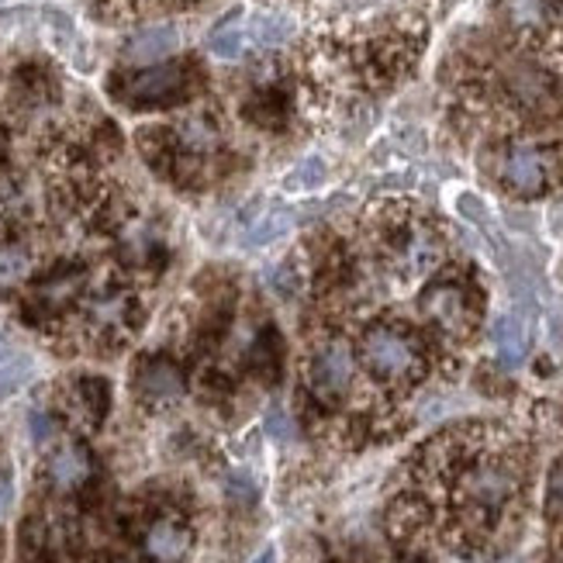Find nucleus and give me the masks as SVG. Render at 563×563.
I'll use <instances>...</instances> for the list:
<instances>
[{
    "label": "nucleus",
    "mask_w": 563,
    "mask_h": 563,
    "mask_svg": "<svg viewBox=\"0 0 563 563\" xmlns=\"http://www.w3.org/2000/svg\"><path fill=\"white\" fill-rule=\"evenodd\" d=\"M560 156L540 142H511L498 156V184L516 198H540L556 180Z\"/></svg>",
    "instance_id": "nucleus-4"
},
{
    "label": "nucleus",
    "mask_w": 563,
    "mask_h": 563,
    "mask_svg": "<svg viewBox=\"0 0 563 563\" xmlns=\"http://www.w3.org/2000/svg\"><path fill=\"white\" fill-rule=\"evenodd\" d=\"M271 284H274V290L280 294V298L298 294V287H301V266H298V260L287 256L284 263H277V271L271 274Z\"/></svg>",
    "instance_id": "nucleus-25"
},
{
    "label": "nucleus",
    "mask_w": 563,
    "mask_h": 563,
    "mask_svg": "<svg viewBox=\"0 0 563 563\" xmlns=\"http://www.w3.org/2000/svg\"><path fill=\"white\" fill-rule=\"evenodd\" d=\"M446 256V242L426 218H405L387 232V271L401 280L429 277Z\"/></svg>",
    "instance_id": "nucleus-3"
},
{
    "label": "nucleus",
    "mask_w": 563,
    "mask_h": 563,
    "mask_svg": "<svg viewBox=\"0 0 563 563\" xmlns=\"http://www.w3.org/2000/svg\"><path fill=\"white\" fill-rule=\"evenodd\" d=\"M11 501H14L11 474H8V471H0V516H8V511H11Z\"/></svg>",
    "instance_id": "nucleus-30"
},
{
    "label": "nucleus",
    "mask_w": 563,
    "mask_h": 563,
    "mask_svg": "<svg viewBox=\"0 0 563 563\" xmlns=\"http://www.w3.org/2000/svg\"><path fill=\"white\" fill-rule=\"evenodd\" d=\"M250 42L253 45H263V48H277L284 45L290 35H294V18L287 14H277V11H263L250 21Z\"/></svg>",
    "instance_id": "nucleus-18"
},
{
    "label": "nucleus",
    "mask_w": 563,
    "mask_h": 563,
    "mask_svg": "<svg viewBox=\"0 0 563 563\" xmlns=\"http://www.w3.org/2000/svg\"><path fill=\"white\" fill-rule=\"evenodd\" d=\"M104 563H125V560H104Z\"/></svg>",
    "instance_id": "nucleus-32"
},
{
    "label": "nucleus",
    "mask_w": 563,
    "mask_h": 563,
    "mask_svg": "<svg viewBox=\"0 0 563 563\" xmlns=\"http://www.w3.org/2000/svg\"><path fill=\"white\" fill-rule=\"evenodd\" d=\"M21 563H48V536L42 522H29L21 536Z\"/></svg>",
    "instance_id": "nucleus-23"
},
{
    "label": "nucleus",
    "mask_w": 563,
    "mask_h": 563,
    "mask_svg": "<svg viewBox=\"0 0 563 563\" xmlns=\"http://www.w3.org/2000/svg\"><path fill=\"white\" fill-rule=\"evenodd\" d=\"M322 180H325V163L318 156H311V159H301L298 166H294L284 184H287V190H311Z\"/></svg>",
    "instance_id": "nucleus-24"
},
{
    "label": "nucleus",
    "mask_w": 563,
    "mask_h": 563,
    "mask_svg": "<svg viewBox=\"0 0 563 563\" xmlns=\"http://www.w3.org/2000/svg\"><path fill=\"white\" fill-rule=\"evenodd\" d=\"M177 45H180V35L174 24H153V29H142L139 35L129 38L125 59L129 63H159L174 53Z\"/></svg>",
    "instance_id": "nucleus-14"
},
{
    "label": "nucleus",
    "mask_w": 563,
    "mask_h": 563,
    "mask_svg": "<svg viewBox=\"0 0 563 563\" xmlns=\"http://www.w3.org/2000/svg\"><path fill=\"white\" fill-rule=\"evenodd\" d=\"M84 284H87V274L77 271V266H66V271L48 274L35 290V308L45 314H59L63 308H69L73 301H77V294H84Z\"/></svg>",
    "instance_id": "nucleus-13"
},
{
    "label": "nucleus",
    "mask_w": 563,
    "mask_h": 563,
    "mask_svg": "<svg viewBox=\"0 0 563 563\" xmlns=\"http://www.w3.org/2000/svg\"><path fill=\"white\" fill-rule=\"evenodd\" d=\"M29 426H32V439H35V443H48V439L56 435V422L48 419L45 411H35Z\"/></svg>",
    "instance_id": "nucleus-27"
},
{
    "label": "nucleus",
    "mask_w": 563,
    "mask_h": 563,
    "mask_svg": "<svg viewBox=\"0 0 563 563\" xmlns=\"http://www.w3.org/2000/svg\"><path fill=\"white\" fill-rule=\"evenodd\" d=\"M190 69L184 63H159L150 69H139L132 77L121 80L118 93L121 101L132 108H156V104H174L187 93Z\"/></svg>",
    "instance_id": "nucleus-7"
},
{
    "label": "nucleus",
    "mask_w": 563,
    "mask_h": 563,
    "mask_svg": "<svg viewBox=\"0 0 563 563\" xmlns=\"http://www.w3.org/2000/svg\"><path fill=\"white\" fill-rule=\"evenodd\" d=\"M501 11L519 35H543L550 24V0H501Z\"/></svg>",
    "instance_id": "nucleus-15"
},
{
    "label": "nucleus",
    "mask_w": 563,
    "mask_h": 563,
    "mask_svg": "<svg viewBox=\"0 0 563 563\" xmlns=\"http://www.w3.org/2000/svg\"><path fill=\"white\" fill-rule=\"evenodd\" d=\"M35 271V253L24 242H4L0 246V290H14Z\"/></svg>",
    "instance_id": "nucleus-17"
},
{
    "label": "nucleus",
    "mask_w": 563,
    "mask_h": 563,
    "mask_svg": "<svg viewBox=\"0 0 563 563\" xmlns=\"http://www.w3.org/2000/svg\"><path fill=\"white\" fill-rule=\"evenodd\" d=\"M495 350H498V360L505 366H519L526 360V350H529V332L526 325L519 322L516 314H505L495 322Z\"/></svg>",
    "instance_id": "nucleus-16"
},
{
    "label": "nucleus",
    "mask_w": 563,
    "mask_h": 563,
    "mask_svg": "<svg viewBox=\"0 0 563 563\" xmlns=\"http://www.w3.org/2000/svg\"><path fill=\"white\" fill-rule=\"evenodd\" d=\"M142 550L153 563H187V556L194 550V532L177 516H159L145 526Z\"/></svg>",
    "instance_id": "nucleus-10"
},
{
    "label": "nucleus",
    "mask_w": 563,
    "mask_h": 563,
    "mask_svg": "<svg viewBox=\"0 0 563 563\" xmlns=\"http://www.w3.org/2000/svg\"><path fill=\"white\" fill-rule=\"evenodd\" d=\"M32 374H35V366L29 356H18V353L0 356V401L18 395V390L32 380Z\"/></svg>",
    "instance_id": "nucleus-21"
},
{
    "label": "nucleus",
    "mask_w": 563,
    "mask_h": 563,
    "mask_svg": "<svg viewBox=\"0 0 563 563\" xmlns=\"http://www.w3.org/2000/svg\"><path fill=\"white\" fill-rule=\"evenodd\" d=\"M547 508H550V519L553 522H563V460L553 467L550 474V498H547Z\"/></svg>",
    "instance_id": "nucleus-26"
},
{
    "label": "nucleus",
    "mask_w": 563,
    "mask_h": 563,
    "mask_svg": "<svg viewBox=\"0 0 563 563\" xmlns=\"http://www.w3.org/2000/svg\"><path fill=\"white\" fill-rule=\"evenodd\" d=\"M229 495H232L235 501H253V498H256V487H253V481H250L246 474H235V477L229 481Z\"/></svg>",
    "instance_id": "nucleus-29"
},
{
    "label": "nucleus",
    "mask_w": 563,
    "mask_h": 563,
    "mask_svg": "<svg viewBox=\"0 0 563 563\" xmlns=\"http://www.w3.org/2000/svg\"><path fill=\"white\" fill-rule=\"evenodd\" d=\"M93 474L90 453L80 443H59L45 460V477L56 492H77Z\"/></svg>",
    "instance_id": "nucleus-11"
},
{
    "label": "nucleus",
    "mask_w": 563,
    "mask_h": 563,
    "mask_svg": "<svg viewBox=\"0 0 563 563\" xmlns=\"http://www.w3.org/2000/svg\"><path fill=\"white\" fill-rule=\"evenodd\" d=\"M274 560H277V556H274V550H266V553H263V556H260L256 563H274Z\"/></svg>",
    "instance_id": "nucleus-31"
},
{
    "label": "nucleus",
    "mask_w": 563,
    "mask_h": 563,
    "mask_svg": "<svg viewBox=\"0 0 563 563\" xmlns=\"http://www.w3.org/2000/svg\"><path fill=\"white\" fill-rule=\"evenodd\" d=\"M246 114L256 121V125H271V129H277V125H284V118H287V101L284 97L274 90V87H263L253 101L246 104Z\"/></svg>",
    "instance_id": "nucleus-20"
},
{
    "label": "nucleus",
    "mask_w": 563,
    "mask_h": 563,
    "mask_svg": "<svg viewBox=\"0 0 563 563\" xmlns=\"http://www.w3.org/2000/svg\"><path fill=\"white\" fill-rule=\"evenodd\" d=\"M356 380V353L346 339L329 335L311 350L308 360V387L322 405H339L353 390Z\"/></svg>",
    "instance_id": "nucleus-5"
},
{
    "label": "nucleus",
    "mask_w": 563,
    "mask_h": 563,
    "mask_svg": "<svg viewBox=\"0 0 563 563\" xmlns=\"http://www.w3.org/2000/svg\"><path fill=\"white\" fill-rule=\"evenodd\" d=\"M432 453L446 467L453 511L463 532L487 536L516 511L526 471L511 439L498 432H456L439 439Z\"/></svg>",
    "instance_id": "nucleus-1"
},
{
    "label": "nucleus",
    "mask_w": 563,
    "mask_h": 563,
    "mask_svg": "<svg viewBox=\"0 0 563 563\" xmlns=\"http://www.w3.org/2000/svg\"><path fill=\"white\" fill-rule=\"evenodd\" d=\"M360 360L366 374L387 387H408L426 374V350L419 335L398 322H374L360 335Z\"/></svg>",
    "instance_id": "nucleus-2"
},
{
    "label": "nucleus",
    "mask_w": 563,
    "mask_h": 563,
    "mask_svg": "<svg viewBox=\"0 0 563 563\" xmlns=\"http://www.w3.org/2000/svg\"><path fill=\"white\" fill-rule=\"evenodd\" d=\"M66 415H69V422H77L80 429H97L104 419V411H108V384L104 380H77L69 390H66Z\"/></svg>",
    "instance_id": "nucleus-12"
},
{
    "label": "nucleus",
    "mask_w": 563,
    "mask_h": 563,
    "mask_svg": "<svg viewBox=\"0 0 563 563\" xmlns=\"http://www.w3.org/2000/svg\"><path fill=\"white\" fill-rule=\"evenodd\" d=\"M426 322L435 325L446 339H467L477 325V305H474V294L463 280L443 277V280H432L422 290V301H419Z\"/></svg>",
    "instance_id": "nucleus-6"
},
{
    "label": "nucleus",
    "mask_w": 563,
    "mask_h": 563,
    "mask_svg": "<svg viewBox=\"0 0 563 563\" xmlns=\"http://www.w3.org/2000/svg\"><path fill=\"white\" fill-rule=\"evenodd\" d=\"M87 335L97 342H118L125 339L135 325V301L129 290H104L93 294L84 308Z\"/></svg>",
    "instance_id": "nucleus-8"
},
{
    "label": "nucleus",
    "mask_w": 563,
    "mask_h": 563,
    "mask_svg": "<svg viewBox=\"0 0 563 563\" xmlns=\"http://www.w3.org/2000/svg\"><path fill=\"white\" fill-rule=\"evenodd\" d=\"M184 371L166 356H153L139 366L135 374V395L142 405L150 408H166V405H177L184 398Z\"/></svg>",
    "instance_id": "nucleus-9"
},
{
    "label": "nucleus",
    "mask_w": 563,
    "mask_h": 563,
    "mask_svg": "<svg viewBox=\"0 0 563 563\" xmlns=\"http://www.w3.org/2000/svg\"><path fill=\"white\" fill-rule=\"evenodd\" d=\"M208 48H211V56H218V59H229V63L242 59V56H246V48H250V32L239 29V24H222V29L211 35Z\"/></svg>",
    "instance_id": "nucleus-22"
},
{
    "label": "nucleus",
    "mask_w": 563,
    "mask_h": 563,
    "mask_svg": "<svg viewBox=\"0 0 563 563\" xmlns=\"http://www.w3.org/2000/svg\"><path fill=\"white\" fill-rule=\"evenodd\" d=\"M290 214L287 211H266L256 218V225L246 232V250H266L274 246L277 239H284L290 232Z\"/></svg>",
    "instance_id": "nucleus-19"
},
{
    "label": "nucleus",
    "mask_w": 563,
    "mask_h": 563,
    "mask_svg": "<svg viewBox=\"0 0 563 563\" xmlns=\"http://www.w3.org/2000/svg\"><path fill=\"white\" fill-rule=\"evenodd\" d=\"M266 435H271V439H287L290 435V419L280 408H274L271 415H266Z\"/></svg>",
    "instance_id": "nucleus-28"
}]
</instances>
